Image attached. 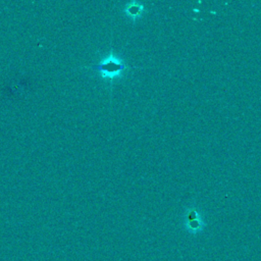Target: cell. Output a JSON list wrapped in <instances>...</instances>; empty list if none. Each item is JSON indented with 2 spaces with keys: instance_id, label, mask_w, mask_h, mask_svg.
Listing matches in <instances>:
<instances>
[{
  "instance_id": "cell-1",
  "label": "cell",
  "mask_w": 261,
  "mask_h": 261,
  "mask_svg": "<svg viewBox=\"0 0 261 261\" xmlns=\"http://www.w3.org/2000/svg\"><path fill=\"white\" fill-rule=\"evenodd\" d=\"M127 67L128 65H125L122 60L113 56H109L102 60L101 63L92 66L94 71L100 73L105 78H114L122 73Z\"/></svg>"
},
{
  "instance_id": "cell-2",
  "label": "cell",
  "mask_w": 261,
  "mask_h": 261,
  "mask_svg": "<svg viewBox=\"0 0 261 261\" xmlns=\"http://www.w3.org/2000/svg\"><path fill=\"white\" fill-rule=\"evenodd\" d=\"M142 11V6L141 5H139L138 3H130L128 7H127V12L130 16H138L140 13H141Z\"/></svg>"
}]
</instances>
